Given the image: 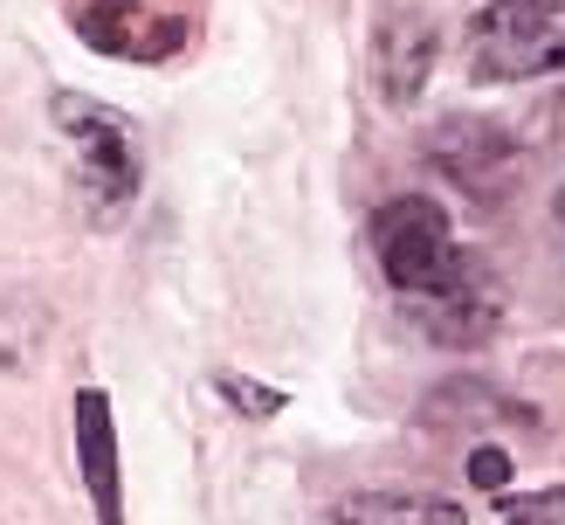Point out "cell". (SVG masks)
I'll use <instances>...</instances> for the list:
<instances>
[{
	"label": "cell",
	"mask_w": 565,
	"mask_h": 525,
	"mask_svg": "<svg viewBox=\"0 0 565 525\" xmlns=\"http://www.w3.org/2000/svg\"><path fill=\"white\" fill-rule=\"evenodd\" d=\"M414 318H420V332H428V339H441V346H483L490 332H497V318H503V304H497L490 270H476L462 291L414 304Z\"/></svg>",
	"instance_id": "8"
},
{
	"label": "cell",
	"mask_w": 565,
	"mask_h": 525,
	"mask_svg": "<svg viewBox=\"0 0 565 525\" xmlns=\"http://www.w3.org/2000/svg\"><path fill=\"white\" fill-rule=\"evenodd\" d=\"M70 429H76V470H83V491H90V505H97V525H125L118 414H110V395H104V387H76Z\"/></svg>",
	"instance_id": "6"
},
{
	"label": "cell",
	"mask_w": 565,
	"mask_h": 525,
	"mask_svg": "<svg viewBox=\"0 0 565 525\" xmlns=\"http://www.w3.org/2000/svg\"><path fill=\"white\" fill-rule=\"evenodd\" d=\"M373 256H380V276L407 304L448 297V291H462L469 276L483 270V256H469V249L456 242V221H448V208L428 201V193H393V201H380Z\"/></svg>",
	"instance_id": "1"
},
{
	"label": "cell",
	"mask_w": 565,
	"mask_h": 525,
	"mask_svg": "<svg viewBox=\"0 0 565 525\" xmlns=\"http://www.w3.org/2000/svg\"><path fill=\"white\" fill-rule=\"evenodd\" d=\"M428 166L476 208H511V193L524 187V146L476 111H456L428 132Z\"/></svg>",
	"instance_id": "4"
},
{
	"label": "cell",
	"mask_w": 565,
	"mask_h": 525,
	"mask_svg": "<svg viewBox=\"0 0 565 525\" xmlns=\"http://www.w3.org/2000/svg\"><path fill=\"white\" fill-rule=\"evenodd\" d=\"M324 525H469V512L435 491H352L331 505Z\"/></svg>",
	"instance_id": "9"
},
{
	"label": "cell",
	"mask_w": 565,
	"mask_h": 525,
	"mask_svg": "<svg viewBox=\"0 0 565 525\" xmlns=\"http://www.w3.org/2000/svg\"><path fill=\"white\" fill-rule=\"evenodd\" d=\"M214 387H221V401H228V408L248 414V422H269V414H282V395H276V387H256V380H242V374H221Z\"/></svg>",
	"instance_id": "10"
},
{
	"label": "cell",
	"mask_w": 565,
	"mask_h": 525,
	"mask_svg": "<svg viewBox=\"0 0 565 525\" xmlns=\"http://www.w3.org/2000/svg\"><path fill=\"white\" fill-rule=\"evenodd\" d=\"M469 484L476 491H511V456H503L497 442H476L469 450Z\"/></svg>",
	"instance_id": "11"
},
{
	"label": "cell",
	"mask_w": 565,
	"mask_h": 525,
	"mask_svg": "<svg viewBox=\"0 0 565 525\" xmlns=\"http://www.w3.org/2000/svg\"><path fill=\"white\" fill-rule=\"evenodd\" d=\"M469 63L483 83H531L565 70V0H490L469 21Z\"/></svg>",
	"instance_id": "2"
},
{
	"label": "cell",
	"mask_w": 565,
	"mask_h": 525,
	"mask_svg": "<svg viewBox=\"0 0 565 525\" xmlns=\"http://www.w3.org/2000/svg\"><path fill=\"white\" fill-rule=\"evenodd\" d=\"M552 229H558V242H565V193L552 201Z\"/></svg>",
	"instance_id": "13"
},
{
	"label": "cell",
	"mask_w": 565,
	"mask_h": 525,
	"mask_svg": "<svg viewBox=\"0 0 565 525\" xmlns=\"http://www.w3.org/2000/svg\"><path fill=\"white\" fill-rule=\"evenodd\" d=\"M76 35L90 42L97 55H138V63H152V55H173L186 42L180 21H146V0H76L70 8Z\"/></svg>",
	"instance_id": "7"
},
{
	"label": "cell",
	"mask_w": 565,
	"mask_h": 525,
	"mask_svg": "<svg viewBox=\"0 0 565 525\" xmlns=\"http://www.w3.org/2000/svg\"><path fill=\"white\" fill-rule=\"evenodd\" d=\"M365 55H373V91L401 111V104H414L420 91H428L435 55H441V28H435L428 8H414V0H386V8L373 14V42H365Z\"/></svg>",
	"instance_id": "5"
},
{
	"label": "cell",
	"mask_w": 565,
	"mask_h": 525,
	"mask_svg": "<svg viewBox=\"0 0 565 525\" xmlns=\"http://www.w3.org/2000/svg\"><path fill=\"white\" fill-rule=\"evenodd\" d=\"M503 525H565V491H531V497H518V512L503 518Z\"/></svg>",
	"instance_id": "12"
},
{
	"label": "cell",
	"mask_w": 565,
	"mask_h": 525,
	"mask_svg": "<svg viewBox=\"0 0 565 525\" xmlns=\"http://www.w3.org/2000/svg\"><path fill=\"white\" fill-rule=\"evenodd\" d=\"M49 111H55V125L76 138L83 193H90L97 221H110L118 208H131L138 201V180H146V159H138V125L125 118V111H110L97 97H76V91H63Z\"/></svg>",
	"instance_id": "3"
}]
</instances>
